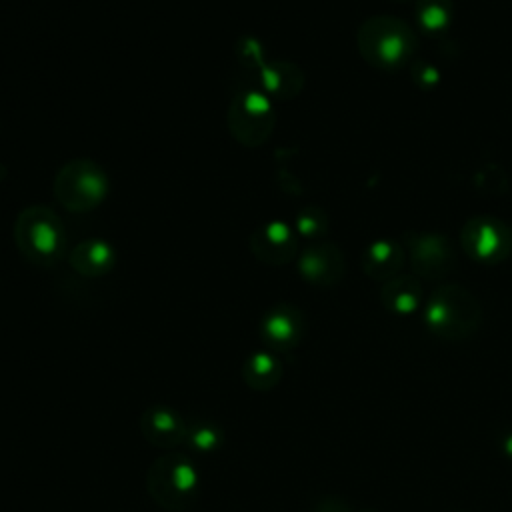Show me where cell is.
<instances>
[{"mask_svg":"<svg viewBox=\"0 0 512 512\" xmlns=\"http://www.w3.org/2000/svg\"><path fill=\"white\" fill-rule=\"evenodd\" d=\"M456 512H468V510H456Z\"/></svg>","mask_w":512,"mask_h":512,"instance_id":"44dd1931","label":"cell"},{"mask_svg":"<svg viewBox=\"0 0 512 512\" xmlns=\"http://www.w3.org/2000/svg\"><path fill=\"white\" fill-rule=\"evenodd\" d=\"M358 512H378V510H358Z\"/></svg>","mask_w":512,"mask_h":512,"instance_id":"ffe728a7","label":"cell"},{"mask_svg":"<svg viewBox=\"0 0 512 512\" xmlns=\"http://www.w3.org/2000/svg\"><path fill=\"white\" fill-rule=\"evenodd\" d=\"M414 16L422 30L442 32L450 26L452 4L450 0H418Z\"/></svg>","mask_w":512,"mask_h":512,"instance_id":"9a60e30c","label":"cell"},{"mask_svg":"<svg viewBox=\"0 0 512 512\" xmlns=\"http://www.w3.org/2000/svg\"><path fill=\"white\" fill-rule=\"evenodd\" d=\"M264 338L276 348H290L300 340L302 316L290 306H280L272 310L262 324Z\"/></svg>","mask_w":512,"mask_h":512,"instance_id":"7c38bea8","label":"cell"},{"mask_svg":"<svg viewBox=\"0 0 512 512\" xmlns=\"http://www.w3.org/2000/svg\"><path fill=\"white\" fill-rule=\"evenodd\" d=\"M18 244L30 258H52L62 246V230L58 220L44 208L26 210L16 226Z\"/></svg>","mask_w":512,"mask_h":512,"instance_id":"8992f818","label":"cell"},{"mask_svg":"<svg viewBox=\"0 0 512 512\" xmlns=\"http://www.w3.org/2000/svg\"><path fill=\"white\" fill-rule=\"evenodd\" d=\"M402 262H404V248L392 240L372 242L362 256L366 274L382 282L398 276Z\"/></svg>","mask_w":512,"mask_h":512,"instance_id":"8fae6325","label":"cell"},{"mask_svg":"<svg viewBox=\"0 0 512 512\" xmlns=\"http://www.w3.org/2000/svg\"><path fill=\"white\" fill-rule=\"evenodd\" d=\"M344 270L342 254L334 246H314L300 258V272L308 282L334 284Z\"/></svg>","mask_w":512,"mask_h":512,"instance_id":"9c48e42d","label":"cell"},{"mask_svg":"<svg viewBox=\"0 0 512 512\" xmlns=\"http://www.w3.org/2000/svg\"><path fill=\"white\" fill-rule=\"evenodd\" d=\"M246 382L258 390L270 388L280 380L282 374V366L278 364V360L270 354H254L248 362H246Z\"/></svg>","mask_w":512,"mask_h":512,"instance_id":"5bb4252c","label":"cell"},{"mask_svg":"<svg viewBox=\"0 0 512 512\" xmlns=\"http://www.w3.org/2000/svg\"><path fill=\"white\" fill-rule=\"evenodd\" d=\"M500 448L504 452V456L508 460H512V426L502 434V440H500Z\"/></svg>","mask_w":512,"mask_h":512,"instance_id":"d6986e66","label":"cell"},{"mask_svg":"<svg viewBox=\"0 0 512 512\" xmlns=\"http://www.w3.org/2000/svg\"><path fill=\"white\" fill-rule=\"evenodd\" d=\"M192 444L202 450H212L218 446V432L214 428H196L192 430Z\"/></svg>","mask_w":512,"mask_h":512,"instance_id":"ac0fdd59","label":"cell"},{"mask_svg":"<svg viewBox=\"0 0 512 512\" xmlns=\"http://www.w3.org/2000/svg\"><path fill=\"white\" fill-rule=\"evenodd\" d=\"M74 264L84 272H102L110 264V250L102 242H86L76 248Z\"/></svg>","mask_w":512,"mask_h":512,"instance_id":"2e32d148","label":"cell"},{"mask_svg":"<svg viewBox=\"0 0 512 512\" xmlns=\"http://www.w3.org/2000/svg\"><path fill=\"white\" fill-rule=\"evenodd\" d=\"M56 196L70 210L96 206L106 192V178L90 162H72L56 178Z\"/></svg>","mask_w":512,"mask_h":512,"instance_id":"5b68a950","label":"cell"},{"mask_svg":"<svg viewBox=\"0 0 512 512\" xmlns=\"http://www.w3.org/2000/svg\"><path fill=\"white\" fill-rule=\"evenodd\" d=\"M384 308L396 316H410L422 304V286L418 278L408 274H398L384 282L380 292Z\"/></svg>","mask_w":512,"mask_h":512,"instance_id":"30bf717a","label":"cell"},{"mask_svg":"<svg viewBox=\"0 0 512 512\" xmlns=\"http://www.w3.org/2000/svg\"><path fill=\"white\" fill-rule=\"evenodd\" d=\"M482 322L480 302L458 284L438 286L424 306V324L436 338L458 342L470 338Z\"/></svg>","mask_w":512,"mask_h":512,"instance_id":"6da1fadb","label":"cell"},{"mask_svg":"<svg viewBox=\"0 0 512 512\" xmlns=\"http://www.w3.org/2000/svg\"><path fill=\"white\" fill-rule=\"evenodd\" d=\"M200 476L194 464L182 454L158 458L148 472V490L152 498L170 510H184L196 500Z\"/></svg>","mask_w":512,"mask_h":512,"instance_id":"3957f363","label":"cell"},{"mask_svg":"<svg viewBox=\"0 0 512 512\" xmlns=\"http://www.w3.org/2000/svg\"><path fill=\"white\" fill-rule=\"evenodd\" d=\"M140 428L146 440L160 448H172L186 436L184 420L174 410L164 406H154L146 410L140 420Z\"/></svg>","mask_w":512,"mask_h":512,"instance_id":"ba28073f","label":"cell"},{"mask_svg":"<svg viewBox=\"0 0 512 512\" xmlns=\"http://www.w3.org/2000/svg\"><path fill=\"white\" fill-rule=\"evenodd\" d=\"M462 246L472 260L498 264L512 250V232L498 218L474 216L462 228Z\"/></svg>","mask_w":512,"mask_h":512,"instance_id":"277c9868","label":"cell"},{"mask_svg":"<svg viewBox=\"0 0 512 512\" xmlns=\"http://www.w3.org/2000/svg\"><path fill=\"white\" fill-rule=\"evenodd\" d=\"M408 260L414 272L422 278H442L454 264L450 240L440 232H418L406 240Z\"/></svg>","mask_w":512,"mask_h":512,"instance_id":"52a82bcc","label":"cell"},{"mask_svg":"<svg viewBox=\"0 0 512 512\" xmlns=\"http://www.w3.org/2000/svg\"><path fill=\"white\" fill-rule=\"evenodd\" d=\"M358 48L372 66L380 70H398L412 58L416 36L404 20L374 16L360 26Z\"/></svg>","mask_w":512,"mask_h":512,"instance_id":"7a4b0ae2","label":"cell"},{"mask_svg":"<svg viewBox=\"0 0 512 512\" xmlns=\"http://www.w3.org/2000/svg\"><path fill=\"white\" fill-rule=\"evenodd\" d=\"M324 222H326V218L318 212V210H306V212H302L300 214V218H298V228H300V232L302 234H318L322 228H324Z\"/></svg>","mask_w":512,"mask_h":512,"instance_id":"e0dca14e","label":"cell"},{"mask_svg":"<svg viewBox=\"0 0 512 512\" xmlns=\"http://www.w3.org/2000/svg\"><path fill=\"white\" fill-rule=\"evenodd\" d=\"M258 238H262V242H252L254 246V252H260V258L262 260H268V262H284L292 256L294 252V236L292 232L288 230V226L280 224V222H274L270 226H266L264 230H260L256 234Z\"/></svg>","mask_w":512,"mask_h":512,"instance_id":"4fadbf2b","label":"cell"}]
</instances>
